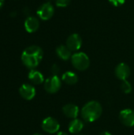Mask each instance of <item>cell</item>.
Listing matches in <instances>:
<instances>
[{"label": "cell", "instance_id": "cell-18", "mask_svg": "<svg viewBox=\"0 0 134 135\" xmlns=\"http://www.w3.org/2000/svg\"><path fill=\"white\" fill-rule=\"evenodd\" d=\"M71 0H55V4L58 7H66L70 3Z\"/></svg>", "mask_w": 134, "mask_h": 135}, {"label": "cell", "instance_id": "cell-19", "mask_svg": "<svg viewBox=\"0 0 134 135\" xmlns=\"http://www.w3.org/2000/svg\"><path fill=\"white\" fill-rule=\"evenodd\" d=\"M111 4H112L115 6H119L123 5L126 2V0H108Z\"/></svg>", "mask_w": 134, "mask_h": 135}, {"label": "cell", "instance_id": "cell-22", "mask_svg": "<svg viewBox=\"0 0 134 135\" xmlns=\"http://www.w3.org/2000/svg\"><path fill=\"white\" fill-rule=\"evenodd\" d=\"M100 135H112L111 133H109V132H107V131H104V132H102L101 134Z\"/></svg>", "mask_w": 134, "mask_h": 135}, {"label": "cell", "instance_id": "cell-14", "mask_svg": "<svg viewBox=\"0 0 134 135\" xmlns=\"http://www.w3.org/2000/svg\"><path fill=\"white\" fill-rule=\"evenodd\" d=\"M71 51L66 47V45H59L57 48H56V54L58 56V58H60L62 60L64 61H67L69 60L71 57Z\"/></svg>", "mask_w": 134, "mask_h": 135}, {"label": "cell", "instance_id": "cell-1", "mask_svg": "<svg viewBox=\"0 0 134 135\" xmlns=\"http://www.w3.org/2000/svg\"><path fill=\"white\" fill-rule=\"evenodd\" d=\"M43 57V51L42 48L36 45H32L26 47L21 54L22 63L30 70L36 68Z\"/></svg>", "mask_w": 134, "mask_h": 135}, {"label": "cell", "instance_id": "cell-20", "mask_svg": "<svg viewBox=\"0 0 134 135\" xmlns=\"http://www.w3.org/2000/svg\"><path fill=\"white\" fill-rule=\"evenodd\" d=\"M51 72H52L53 75H58V73H59V71H60V68H59V66H58V65L54 64V65L51 66Z\"/></svg>", "mask_w": 134, "mask_h": 135}, {"label": "cell", "instance_id": "cell-10", "mask_svg": "<svg viewBox=\"0 0 134 135\" xmlns=\"http://www.w3.org/2000/svg\"><path fill=\"white\" fill-rule=\"evenodd\" d=\"M19 93L23 99L31 100L36 96V89L32 85L23 84L19 89Z\"/></svg>", "mask_w": 134, "mask_h": 135}, {"label": "cell", "instance_id": "cell-12", "mask_svg": "<svg viewBox=\"0 0 134 135\" xmlns=\"http://www.w3.org/2000/svg\"><path fill=\"white\" fill-rule=\"evenodd\" d=\"M63 114L70 119H77L79 114V108L73 104H67L62 108Z\"/></svg>", "mask_w": 134, "mask_h": 135}, {"label": "cell", "instance_id": "cell-8", "mask_svg": "<svg viewBox=\"0 0 134 135\" xmlns=\"http://www.w3.org/2000/svg\"><path fill=\"white\" fill-rule=\"evenodd\" d=\"M119 119L123 125L132 127H134V111L132 109H124L119 114Z\"/></svg>", "mask_w": 134, "mask_h": 135}, {"label": "cell", "instance_id": "cell-24", "mask_svg": "<svg viewBox=\"0 0 134 135\" xmlns=\"http://www.w3.org/2000/svg\"><path fill=\"white\" fill-rule=\"evenodd\" d=\"M33 135H42L41 134H39V133H36V134H34Z\"/></svg>", "mask_w": 134, "mask_h": 135}, {"label": "cell", "instance_id": "cell-16", "mask_svg": "<svg viewBox=\"0 0 134 135\" xmlns=\"http://www.w3.org/2000/svg\"><path fill=\"white\" fill-rule=\"evenodd\" d=\"M62 81L70 85H73L78 81V77L77 74L72 71H66L62 76Z\"/></svg>", "mask_w": 134, "mask_h": 135}, {"label": "cell", "instance_id": "cell-3", "mask_svg": "<svg viewBox=\"0 0 134 135\" xmlns=\"http://www.w3.org/2000/svg\"><path fill=\"white\" fill-rule=\"evenodd\" d=\"M71 62L76 70L83 71V70H86L89 67L90 59L85 53L77 52L72 55Z\"/></svg>", "mask_w": 134, "mask_h": 135}, {"label": "cell", "instance_id": "cell-21", "mask_svg": "<svg viewBox=\"0 0 134 135\" xmlns=\"http://www.w3.org/2000/svg\"><path fill=\"white\" fill-rule=\"evenodd\" d=\"M4 2H5V0H0V9L2 8V6L4 5Z\"/></svg>", "mask_w": 134, "mask_h": 135}, {"label": "cell", "instance_id": "cell-23", "mask_svg": "<svg viewBox=\"0 0 134 135\" xmlns=\"http://www.w3.org/2000/svg\"><path fill=\"white\" fill-rule=\"evenodd\" d=\"M57 135H69L67 133H66V132H63V131H60V132H58Z\"/></svg>", "mask_w": 134, "mask_h": 135}, {"label": "cell", "instance_id": "cell-13", "mask_svg": "<svg viewBox=\"0 0 134 135\" xmlns=\"http://www.w3.org/2000/svg\"><path fill=\"white\" fill-rule=\"evenodd\" d=\"M28 79L34 85H40L44 81V78L42 73L36 70H31L28 73Z\"/></svg>", "mask_w": 134, "mask_h": 135}, {"label": "cell", "instance_id": "cell-17", "mask_svg": "<svg viewBox=\"0 0 134 135\" xmlns=\"http://www.w3.org/2000/svg\"><path fill=\"white\" fill-rule=\"evenodd\" d=\"M121 89L124 93L128 94V93H130L132 91V85H131L130 82H129L127 80L122 81V83L121 85Z\"/></svg>", "mask_w": 134, "mask_h": 135}, {"label": "cell", "instance_id": "cell-4", "mask_svg": "<svg viewBox=\"0 0 134 135\" xmlns=\"http://www.w3.org/2000/svg\"><path fill=\"white\" fill-rule=\"evenodd\" d=\"M62 86V81L58 75H52L44 81V89L47 93L54 94L58 93Z\"/></svg>", "mask_w": 134, "mask_h": 135}, {"label": "cell", "instance_id": "cell-5", "mask_svg": "<svg viewBox=\"0 0 134 135\" xmlns=\"http://www.w3.org/2000/svg\"><path fill=\"white\" fill-rule=\"evenodd\" d=\"M54 13V9L50 2L42 4L37 9V16L43 21H48L51 19Z\"/></svg>", "mask_w": 134, "mask_h": 135}, {"label": "cell", "instance_id": "cell-25", "mask_svg": "<svg viewBox=\"0 0 134 135\" xmlns=\"http://www.w3.org/2000/svg\"><path fill=\"white\" fill-rule=\"evenodd\" d=\"M78 135H83V134H78Z\"/></svg>", "mask_w": 134, "mask_h": 135}, {"label": "cell", "instance_id": "cell-2", "mask_svg": "<svg viewBox=\"0 0 134 135\" xmlns=\"http://www.w3.org/2000/svg\"><path fill=\"white\" fill-rule=\"evenodd\" d=\"M103 108L101 104L96 100H92L85 104L81 110V115L84 121L92 123L97 120L102 115Z\"/></svg>", "mask_w": 134, "mask_h": 135}, {"label": "cell", "instance_id": "cell-9", "mask_svg": "<svg viewBox=\"0 0 134 135\" xmlns=\"http://www.w3.org/2000/svg\"><path fill=\"white\" fill-rule=\"evenodd\" d=\"M115 74L118 79L121 81H126L130 75V68L127 64L121 62L116 66Z\"/></svg>", "mask_w": 134, "mask_h": 135}, {"label": "cell", "instance_id": "cell-7", "mask_svg": "<svg viewBox=\"0 0 134 135\" xmlns=\"http://www.w3.org/2000/svg\"><path fill=\"white\" fill-rule=\"evenodd\" d=\"M82 45V39L79 34L73 33L66 40V47L71 51H77Z\"/></svg>", "mask_w": 134, "mask_h": 135}, {"label": "cell", "instance_id": "cell-15", "mask_svg": "<svg viewBox=\"0 0 134 135\" xmlns=\"http://www.w3.org/2000/svg\"><path fill=\"white\" fill-rule=\"evenodd\" d=\"M84 127V123L81 120V119H73L70 124H69V131L71 133V134H78L80 133L82 129Z\"/></svg>", "mask_w": 134, "mask_h": 135}, {"label": "cell", "instance_id": "cell-6", "mask_svg": "<svg viewBox=\"0 0 134 135\" xmlns=\"http://www.w3.org/2000/svg\"><path fill=\"white\" fill-rule=\"evenodd\" d=\"M41 127L43 131L48 134H55L60 129L58 122L52 117H47L44 119L42 122Z\"/></svg>", "mask_w": 134, "mask_h": 135}, {"label": "cell", "instance_id": "cell-11", "mask_svg": "<svg viewBox=\"0 0 134 135\" xmlns=\"http://www.w3.org/2000/svg\"><path fill=\"white\" fill-rule=\"evenodd\" d=\"M24 26V28L27 32L33 33L38 30V28L39 27V21L38 18H36V17L30 16L25 19Z\"/></svg>", "mask_w": 134, "mask_h": 135}]
</instances>
